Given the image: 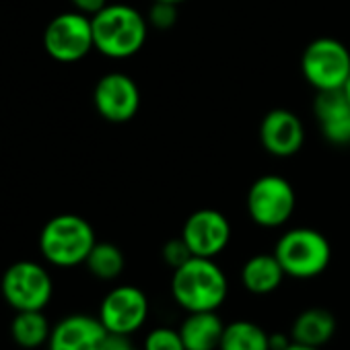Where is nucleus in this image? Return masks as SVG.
I'll use <instances>...</instances> for the list:
<instances>
[{"instance_id":"f257e3e1","label":"nucleus","mask_w":350,"mask_h":350,"mask_svg":"<svg viewBox=\"0 0 350 350\" xmlns=\"http://www.w3.org/2000/svg\"><path fill=\"white\" fill-rule=\"evenodd\" d=\"M229 293L223 268L213 258L194 256L171 276V295L186 313L217 311Z\"/></svg>"},{"instance_id":"f03ea898","label":"nucleus","mask_w":350,"mask_h":350,"mask_svg":"<svg viewBox=\"0 0 350 350\" xmlns=\"http://www.w3.org/2000/svg\"><path fill=\"white\" fill-rule=\"evenodd\" d=\"M95 50L107 58L124 60L140 52L148 21L128 5H107L91 17Z\"/></svg>"},{"instance_id":"7ed1b4c3","label":"nucleus","mask_w":350,"mask_h":350,"mask_svg":"<svg viewBox=\"0 0 350 350\" xmlns=\"http://www.w3.org/2000/svg\"><path fill=\"white\" fill-rule=\"evenodd\" d=\"M95 243L93 227L77 215H58L50 219L40 233L42 256L58 268L85 264Z\"/></svg>"},{"instance_id":"20e7f679","label":"nucleus","mask_w":350,"mask_h":350,"mask_svg":"<svg viewBox=\"0 0 350 350\" xmlns=\"http://www.w3.org/2000/svg\"><path fill=\"white\" fill-rule=\"evenodd\" d=\"M274 256L286 276L309 280L327 270L332 262V245L323 233L309 227H299L286 231L278 239Z\"/></svg>"},{"instance_id":"39448f33","label":"nucleus","mask_w":350,"mask_h":350,"mask_svg":"<svg viewBox=\"0 0 350 350\" xmlns=\"http://www.w3.org/2000/svg\"><path fill=\"white\" fill-rule=\"evenodd\" d=\"M0 293L15 311H44L52 299L54 282L38 262H15L0 280Z\"/></svg>"},{"instance_id":"423d86ee","label":"nucleus","mask_w":350,"mask_h":350,"mask_svg":"<svg viewBox=\"0 0 350 350\" xmlns=\"http://www.w3.org/2000/svg\"><path fill=\"white\" fill-rule=\"evenodd\" d=\"M301 70L315 91L344 89L350 77V50L334 38H317L305 48Z\"/></svg>"},{"instance_id":"0eeeda50","label":"nucleus","mask_w":350,"mask_h":350,"mask_svg":"<svg viewBox=\"0 0 350 350\" xmlns=\"http://www.w3.org/2000/svg\"><path fill=\"white\" fill-rule=\"evenodd\" d=\"M295 190L282 175H262L247 192V213L252 221L266 229L282 227L295 213Z\"/></svg>"},{"instance_id":"6e6552de","label":"nucleus","mask_w":350,"mask_h":350,"mask_svg":"<svg viewBox=\"0 0 350 350\" xmlns=\"http://www.w3.org/2000/svg\"><path fill=\"white\" fill-rule=\"evenodd\" d=\"M44 48L56 62H79L93 48V23L89 15L79 11L54 17L44 31Z\"/></svg>"},{"instance_id":"1a4fd4ad","label":"nucleus","mask_w":350,"mask_h":350,"mask_svg":"<svg viewBox=\"0 0 350 350\" xmlns=\"http://www.w3.org/2000/svg\"><path fill=\"white\" fill-rule=\"evenodd\" d=\"M148 311V297L142 288L132 284H120L103 297L97 317L109 334L132 336L146 323Z\"/></svg>"},{"instance_id":"9d476101","label":"nucleus","mask_w":350,"mask_h":350,"mask_svg":"<svg viewBox=\"0 0 350 350\" xmlns=\"http://www.w3.org/2000/svg\"><path fill=\"white\" fill-rule=\"evenodd\" d=\"M93 103L101 118L113 124H124L136 116L140 107V91L128 75L109 72L97 81Z\"/></svg>"},{"instance_id":"9b49d317","label":"nucleus","mask_w":350,"mask_h":350,"mask_svg":"<svg viewBox=\"0 0 350 350\" xmlns=\"http://www.w3.org/2000/svg\"><path fill=\"white\" fill-rule=\"evenodd\" d=\"M182 237L194 256L215 258L229 245L231 225L223 213L215 208H200L186 219Z\"/></svg>"},{"instance_id":"f8f14e48","label":"nucleus","mask_w":350,"mask_h":350,"mask_svg":"<svg viewBox=\"0 0 350 350\" xmlns=\"http://www.w3.org/2000/svg\"><path fill=\"white\" fill-rule=\"evenodd\" d=\"M109 332L99 317L75 313L60 319L50 334L48 350H107Z\"/></svg>"},{"instance_id":"ddd939ff","label":"nucleus","mask_w":350,"mask_h":350,"mask_svg":"<svg viewBox=\"0 0 350 350\" xmlns=\"http://www.w3.org/2000/svg\"><path fill=\"white\" fill-rule=\"evenodd\" d=\"M262 146L274 157H293L305 142L303 122L288 109H272L260 124Z\"/></svg>"},{"instance_id":"4468645a","label":"nucleus","mask_w":350,"mask_h":350,"mask_svg":"<svg viewBox=\"0 0 350 350\" xmlns=\"http://www.w3.org/2000/svg\"><path fill=\"white\" fill-rule=\"evenodd\" d=\"M313 111L327 142L338 146L350 144V101L344 89L317 91Z\"/></svg>"},{"instance_id":"2eb2a0df","label":"nucleus","mask_w":350,"mask_h":350,"mask_svg":"<svg viewBox=\"0 0 350 350\" xmlns=\"http://www.w3.org/2000/svg\"><path fill=\"white\" fill-rule=\"evenodd\" d=\"M178 329L186 350H219L225 321L217 311H194L186 315Z\"/></svg>"},{"instance_id":"dca6fc26","label":"nucleus","mask_w":350,"mask_h":350,"mask_svg":"<svg viewBox=\"0 0 350 350\" xmlns=\"http://www.w3.org/2000/svg\"><path fill=\"white\" fill-rule=\"evenodd\" d=\"M338 329L336 315L325 307H309L301 311L291 325V340L305 346H325Z\"/></svg>"},{"instance_id":"f3484780","label":"nucleus","mask_w":350,"mask_h":350,"mask_svg":"<svg viewBox=\"0 0 350 350\" xmlns=\"http://www.w3.org/2000/svg\"><path fill=\"white\" fill-rule=\"evenodd\" d=\"M284 270L274 254H256L241 268V284L252 295H270L274 293L282 280Z\"/></svg>"},{"instance_id":"a211bd4d","label":"nucleus","mask_w":350,"mask_h":350,"mask_svg":"<svg viewBox=\"0 0 350 350\" xmlns=\"http://www.w3.org/2000/svg\"><path fill=\"white\" fill-rule=\"evenodd\" d=\"M52 334L50 321L44 311H15L11 321V336L17 346L25 350H36L48 344Z\"/></svg>"},{"instance_id":"6ab92c4d","label":"nucleus","mask_w":350,"mask_h":350,"mask_svg":"<svg viewBox=\"0 0 350 350\" xmlns=\"http://www.w3.org/2000/svg\"><path fill=\"white\" fill-rule=\"evenodd\" d=\"M219 350H270V334L256 321L235 319L225 323Z\"/></svg>"},{"instance_id":"aec40b11","label":"nucleus","mask_w":350,"mask_h":350,"mask_svg":"<svg viewBox=\"0 0 350 350\" xmlns=\"http://www.w3.org/2000/svg\"><path fill=\"white\" fill-rule=\"evenodd\" d=\"M89 272L99 280H116L126 266L122 250L109 241H97L85 262Z\"/></svg>"},{"instance_id":"412c9836","label":"nucleus","mask_w":350,"mask_h":350,"mask_svg":"<svg viewBox=\"0 0 350 350\" xmlns=\"http://www.w3.org/2000/svg\"><path fill=\"white\" fill-rule=\"evenodd\" d=\"M142 350H186L180 329L173 327H152L142 342Z\"/></svg>"},{"instance_id":"4be33fe9","label":"nucleus","mask_w":350,"mask_h":350,"mask_svg":"<svg viewBox=\"0 0 350 350\" xmlns=\"http://www.w3.org/2000/svg\"><path fill=\"white\" fill-rule=\"evenodd\" d=\"M161 256H163V262H165L167 266H171L173 270H175V268H180V266H184L188 260L194 258L192 250L188 247V243L184 241L182 235H180V237H175V239H169V241L163 245Z\"/></svg>"},{"instance_id":"5701e85b","label":"nucleus","mask_w":350,"mask_h":350,"mask_svg":"<svg viewBox=\"0 0 350 350\" xmlns=\"http://www.w3.org/2000/svg\"><path fill=\"white\" fill-rule=\"evenodd\" d=\"M175 19H178V5L173 3H161V0H154V5L148 11V23L157 29H169L175 25Z\"/></svg>"},{"instance_id":"b1692460","label":"nucleus","mask_w":350,"mask_h":350,"mask_svg":"<svg viewBox=\"0 0 350 350\" xmlns=\"http://www.w3.org/2000/svg\"><path fill=\"white\" fill-rule=\"evenodd\" d=\"M70 3L75 5V9L83 15H97L101 9H105L109 3L107 0H70Z\"/></svg>"},{"instance_id":"393cba45","label":"nucleus","mask_w":350,"mask_h":350,"mask_svg":"<svg viewBox=\"0 0 350 350\" xmlns=\"http://www.w3.org/2000/svg\"><path fill=\"white\" fill-rule=\"evenodd\" d=\"M107 350H138V348H134V344L130 342V336H116V334H109Z\"/></svg>"},{"instance_id":"a878e982","label":"nucleus","mask_w":350,"mask_h":350,"mask_svg":"<svg viewBox=\"0 0 350 350\" xmlns=\"http://www.w3.org/2000/svg\"><path fill=\"white\" fill-rule=\"evenodd\" d=\"M291 334H280V332H274L270 334V350H286L291 346Z\"/></svg>"},{"instance_id":"bb28decb","label":"nucleus","mask_w":350,"mask_h":350,"mask_svg":"<svg viewBox=\"0 0 350 350\" xmlns=\"http://www.w3.org/2000/svg\"><path fill=\"white\" fill-rule=\"evenodd\" d=\"M286 350H321V348H315V346H305V344H297V342H291V346Z\"/></svg>"},{"instance_id":"cd10ccee","label":"nucleus","mask_w":350,"mask_h":350,"mask_svg":"<svg viewBox=\"0 0 350 350\" xmlns=\"http://www.w3.org/2000/svg\"><path fill=\"white\" fill-rule=\"evenodd\" d=\"M344 93H346V97H348V101H350V77H348V81H346V85H344Z\"/></svg>"},{"instance_id":"c85d7f7f","label":"nucleus","mask_w":350,"mask_h":350,"mask_svg":"<svg viewBox=\"0 0 350 350\" xmlns=\"http://www.w3.org/2000/svg\"><path fill=\"white\" fill-rule=\"evenodd\" d=\"M161 3H173V5H180V3H186V0H161Z\"/></svg>"}]
</instances>
